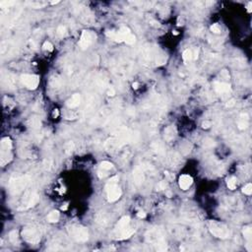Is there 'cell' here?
Returning <instances> with one entry per match:
<instances>
[{
  "label": "cell",
  "mask_w": 252,
  "mask_h": 252,
  "mask_svg": "<svg viewBox=\"0 0 252 252\" xmlns=\"http://www.w3.org/2000/svg\"><path fill=\"white\" fill-rule=\"evenodd\" d=\"M119 180V177L113 176L111 177L105 184V189L107 192V201L108 202H115L121 197V189L117 186V182Z\"/></svg>",
  "instance_id": "6da1fadb"
},
{
  "label": "cell",
  "mask_w": 252,
  "mask_h": 252,
  "mask_svg": "<svg viewBox=\"0 0 252 252\" xmlns=\"http://www.w3.org/2000/svg\"><path fill=\"white\" fill-rule=\"evenodd\" d=\"M209 230L210 232L216 237L220 238H226L230 237V230L224 224H221L219 222L212 221L209 224Z\"/></svg>",
  "instance_id": "7a4b0ae2"
},
{
  "label": "cell",
  "mask_w": 252,
  "mask_h": 252,
  "mask_svg": "<svg viewBox=\"0 0 252 252\" xmlns=\"http://www.w3.org/2000/svg\"><path fill=\"white\" fill-rule=\"evenodd\" d=\"M30 181V177L28 175L25 176L16 177L15 179H12L10 181V191L12 194H18L22 192L25 188L27 187L28 183Z\"/></svg>",
  "instance_id": "3957f363"
},
{
  "label": "cell",
  "mask_w": 252,
  "mask_h": 252,
  "mask_svg": "<svg viewBox=\"0 0 252 252\" xmlns=\"http://www.w3.org/2000/svg\"><path fill=\"white\" fill-rule=\"evenodd\" d=\"M12 149V142L10 138H3L1 141V166H4L11 159L10 152Z\"/></svg>",
  "instance_id": "277c9868"
},
{
  "label": "cell",
  "mask_w": 252,
  "mask_h": 252,
  "mask_svg": "<svg viewBox=\"0 0 252 252\" xmlns=\"http://www.w3.org/2000/svg\"><path fill=\"white\" fill-rule=\"evenodd\" d=\"M21 81L23 84L30 90H36L40 83V77L34 74H24L21 76Z\"/></svg>",
  "instance_id": "5b68a950"
},
{
  "label": "cell",
  "mask_w": 252,
  "mask_h": 252,
  "mask_svg": "<svg viewBox=\"0 0 252 252\" xmlns=\"http://www.w3.org/2000/svg\"><path fill=\"white\" fill-rule=\"evenodd\" d=\"M22 235L25 239L30 243H38L41 239L40 232L36 228H26L22 232Z\"/></svg>",
  "instance_id": "8992f818"
},
{
  "label": "cell",
  "mask_w": 252,
  "mask_h": 252,
  "mask_svg": "<svg viewBox=\"0 0 252 252\" xmlns=\"http://www.w3.org/2000/svg\"><path fill=\"white\" fill-rule=\"evenodd\" d=\"M70 232H71V234L73 235V237L77 240V241L85 242L89 238L88 230L85 228H83V226H72Z\"/></svg>",
  "instance_id": "52a82bcc"
},
{
  "label": "cell",
  "mask_w": 252,
  "mask_h": 252,
  "mask_svg": "<svg viewBox=\"0 0 252 252\" xmlns=\"http://www.w3.org/2000/svg\"><path fill=\"white\" fill-rule=\"evenodd\" d=\"M118 32H119V34H120V36H121L123 41H125V43H128V45H133V43H135V41H136L135 36L131 33V31L127 27L120 28V30Z\"/></svg>",
  "instance_id": "ba28073f"
},
{
  "label": "cell",
  "mask_w": 252,
  "mask_h": 252,
  "mask_svg": "<svg viewBox=\"0 0 252 252\" xmlns=\"http://www.w3.org/2000/svg\"><path fill=\"white\" fill-rule=\"evenodd\" d=\"M92 41H93V38H92V34L90 32L88 31H83L82 34H81V38L79 41V45L82 49H86L91 45Z\"/></svg>",
  "instance_id": "9c48e42d"
},
{
  "label": "cell",
  "mask_w": 252,
  "mask_h": 252,
  "mask_svg": "<svg viewBox=\"0 0 252 252\" xmlns=\"http://www.w3.org/2000/svg\"><path fill=\"white\" fill-rule=\"evenodd\" d=\"M129 225H130V218L128 216L122 217L118 222V224L116 225V228H115V236L118 235L119 233H121L123 230H127L129 228Z\"/></svg>",
  "instance_id": "30bf717a"
},
{
  "label": "cell",
  "mask_w": 252,
  "mask_h": 252,
  "mask_svg": "<svg viewBox=\"0 0 252 252\" xmlns=\"http://www.w3.org/2000/svg\"><path fill=\"white\" fill-rule=\"evenodd\" d=\"M193 183V178L188 174H183L179 177V186L182 190H187Z\"/></svg>",
  "instance_id": "8fae6325"
},
{
  "label": "cell",
  "mask_w": 252,
  "mask_h": 252,
  "mask_svg": "<svg viewBox=\"0 0 252 252\" xmlns=\"http://www.w3.org/2000/svg\"><path fill=\"white\" fill-rule=\"evenodd\" d=\"M214 88L217 93L219 94H226L230 91V85L223 82H216L214 83Z\"/></svg>",
  "instance_id": "7c38bea8"
},
{
  "label": "cell",
  "mask_w": 252,
  "mask_h": 252,
  "mask_svg": "<svg viewBox=\"0 0 252 252\" xmlns=\"http://www.w3.org/2000/svg\"><path fill=\"white\" fill-rule=\"evenodd\" d=\"M81 103V96L79 94H74L68 101L66 105L69 108H75Z\"/></svg>",
  "instance_id": "4fadbf2b"
},
{
  "label": "cell",
  "mask_w": 252,
  "mask_h": 252,
  "mask_svg": "<svg viewBox=\"0 0 252 252\" xmlns=\"http://www.w3.org/2000/svg\"><path fill=\"white\" fill-rule=\"evenodd\" d=\"M105 34H106V36H108V38L110 39V40L116 41V43H121V41H123L121 36H120V34H119V32L107 31L105 33Z\"/></svg>",
  "instance_id": "5bb4252c"
},
{
  "label": "cell",
  "mask_w": 252,
  "mask_h": 252,
  "mask_svg": "<svg viewBox=\"0 0 252 252\" xmlns=\"http://www.w3.org/2000/svg\"><path fill=\"white\" fill-rule=\"evenodd\" d=\"M247 120H248V115H247L246 113H242V114H240V120L238 121V123H237V126H238L239 129L247 128V125H248Z\"/></svg>",
  "instance_id": "9a60e30c"
},
{
  "label": "cell",
  "mask_w": 252,
  "mask_h": 252,
  "mask_svg": "<svg viewBox=\"0 0 252 252\" xmlns=\"http://www.w3.org/2000/svg\"><path fill=\"white\" fill-rule=\"evenodd\" d=\"M59 212L58 211H52L47 215V221L49 223H56L59 220Z\"/></svg>",
  "instance_id": "2e32d148"
},
{
  "label": "cell",
  "mask_w": 252,
  "mask_h": 252,
  "mask_svg": "<svg viewBox=\"0 0 252 252\" xmlns=\"http://www.w3.org/2000/svg\"><path fill=\"white\" fill-rule=\"evenodd\" d=\"M133 176H134V180H135V182L137 184H140L143 182V172L139 168H137V170L134 172Z\"/></svg>",
  "instance_id": "e0dca14e"
},
{
  "label": "cell",
  "mask_w": 252,
  "mask_h": 252,
  "mask_svg": "<svg viewBox=\"0 0 252 252\" xmlns=\"http://www.w3.org/2000/svg\"><path fill=\"white\" fill-rule=\"evenodd\" d=\"M182 58H183L184 61H186V62L190 61V60L193 58V53H192V51H191L190 49L184 50L183 53H182Z\"/></svg>",
  "instance_id": "ac0fdd59"
},
{
  "label": "cell",
  "mask_w": 252,
  "mask_h": 252,
  "mask_svg": "<svg viewBox=\"0 0 252 252\" xmlns=\"http://www.w3.org/2000/svg\"><path fill=\"white\" fill-rule=\"evenodd\" d=\"M236 181L237 179L235 177H230V179H228V187L230 190H234L236 188Z\"/></svg>",
  "instance_id": "d6986e66"
},
{
  "label": "cell",
  "mask_w": 252,
  "mask_h": 252,
  "mask_svg": "<svg viewBox=\"0 0 252 252\" xmlns=\"http://www.w3.org/2000/svg\"><path fill=\"white\" fill-rule=\"evenodd\" d=\"M9 239L12 243L16 244L18 242V232L17 230H12L9 233Z\"/></svg>",
  "instance_id": "ffe728a7"
},
{
  "label": "cell",
  "mask_w": 252,
  "mask_h": 252,
  "mask_svg": "<svg viewBox=\"0 0 252 252\" xmlns=\"http://www.w3.org/2000/svg\"><path fill=\"white\" fill-rule=\"evenodd\" d=\"M242 233H243L244 237L247 239V240H250L251 239V236H252V230L250 228H244L243 230H242Z\"/></svg>",
  "instance_id": "44dd1931"
},
{
  "label": "cell",
  "mask_w": 252,
  "mask_h": 252,
  "mask_svg": "<svg viewBox=\"0 0 252 252\" xmlns=\"http://www.w3.org/2000/svg\"><path fill=\"white\" fill-rule=\"evenodd\" d=\"M101 168L103 170H109L110 168H112V163H109V161H105L101 163Z\"/></svg>",
  "instance_id": "7402d4cb"
},
{
  "label": "cell",
  "mask_w": 252,
  "mask_h": 252,
  "mask_svg": "<svg viewBox=\"0 0 252 252\" xmlns=\"http://www.w3.org/2000/svg\"><path fill=\"white\" fill-rule=\"evenodd\" d=\"M242 192H243L244 194H246V195H251V193H252V184H250V183L246 184V185L242 188Z\"/></svg>",
  "instance_id": "603a6c76"
},
{
  "label": "cell",
  "mask_w": 252,
  "mask_h": 252,
  "mask_svg": "<svg viewBox=\"0 0 252 252\" xmlns=\"http://www.w3.org/2000/svg\"><path fill=\"white\" fill-rule=\"evenodd\" d=\"M56 32H57V34H58L59 36H65V34H66V27L62 26V25H61V26H59L58 28H57Z\"/></svg>",
  "instance_id": "cb8c5ba5"
},
{
  "label": "cell",
  "mask_w": 252,
  "mask_h": 252,
  "mask_svg": "<svg viewBox=\"0 0 252 252\" xmlns=\"http://www.w3.org/2000/svg\"><path fill=\"white\" fill-rule=\"evenodd\" d=\"M43 48L45 50H47V51H52L53 45H52L51 43H49V41H45V43H43Z\"/></svg>",
  "instance_id": "d4e9b609"
},
{
  "label": "cell",
  "mask_w": 252,
  "mask_h": 252,
  "mask_svg": "<svg viewBox=\"0 0 252 252\" xmlns=\"http://www.w3.org/2000/svg\"><path fill=\"white\" fill-rule=\"evenodd\" d=\"M211 31L214 34H220V33H221V31H222V29H221V27H220L218 24H213L211 26Z\"/></svg>",
  "instance_id": "484cf974"
},
{
  "label": "cell",
  "mask_w": 252,
  "mask_h": 252,
  "mask_svg": "<svg viewBox=\"0 0 252 252\" xmlns=\"http://www.w3.org/2000/svg\"><path fill=\"white\" fill-rule=\"evenodd\" d=\"M73 149H74V144L72 142H69V143H67V144L65 145V150H66L67 153L72 152Z\"/></svg>",
  "instance_id": "4316f807"
},
{
  "label": "cell",
  "mask_w": 252,
  "mask_h": 252,
  "mask_svg": "<svg viewBox=\"0 0 252 252\" xmlns=\"http://www.w3.org/2000/svg\"><path fill=\"white\" fill-rule=\"evenodd\" d=\"M166 188V181H161L159 183V190H163Z\"/></svg>",
  "instance_id": "83f0119b"
},
{
  "label": "cell",
  "mask_w": 252,
  "mask_h": 252,
  "mask_svg": "<svg viewBox=\"0 0 252 252\" xmlns=\"http://www.w3.org/2000/svg\"><path fill=\"white\" fill-rule=\"evenodd\" d=\"M210 126H211V122H209V121H205V122H203V123H202L203 128H209Z\"/></svg>",
  "instance_id": "f1b7e54d"
},
{
  "label": "cell",
  "mask_w": 252,
  "mask_h": 252,
  "mask_svg": "<svg viewBox=\"0 0 252 252\" xmlns=\"http://www.w3.org/2000/svg\"><path fill=\"white\" fill-rule=\"evenodd\" d=\"M234 105V100H230V101H228V103H226V106L228 107H230V106Z\"/></svg>",
  "instance_id": "f546056e"
},
{
  "label": "cell",
  "mask_w": 252,
  "mask_h": 252,
  "mask_svg": "<svg viewBox=\"0 0 252 252\" xmlns=\"http://www.w3.org/2000/svg\"><path fill=\"white\" fill-rule=\"evenodd\" d=\"M137 216L139 217V218H145V217H146V214H145V213L143 212V211H140L137 214Z\"/></svg>",
  "instance_id": "4dcf8cb0"
},
{
  "label": "cell",
  "mask_w": 252,
  "mask_h": 252,
  "mask_svg": "<svg viewBox=\"0 0 252 252\" xmlns=\"http://www.w3.org/2000/svg\"><path fill=\"white\" fill-rule=\"evenodd\" d=\"M107 94H108V96H114L115 92H114V90H113L112 88H111V89L108 90V93Z\"/></svg>",
  "instance_id": "1f68e13d"
},
{
  "label": "cell",
  "mask_w": 252,
  "mask_h": 252,
  "mask_svg": "<svg viewBox=\"0 0 252 252\" xmlns=\"http://www.w3.org/2000/svg\"><path fill=\"white\" fill-rule=\"evenodd\" d=\"M251 7H252V2H248V6H247V11L248 13H251Z\"/></svg>",
  "instance_id": "d6a6232c"
},
{
  "label": "cell",
  "mask_w": 252,
  "mask_h": 252,
  "mask_svg": "<svg viewBox=\"0 0 252 252\" xmlns=\"http://www.w3.org/2000/svg\"><path fill=\"white\" fill-rule=\"evenodd\" d=\"M132 86H133V89H138V83H134Z\"/></svg>",
  "instance_id": "836d02e7"
},
{
  "label": "cell",
  "mask_w": 252,
  "mask_h": 252,
  "mask_svg": "<svg viewBox=\"0 0 252 252\" xmlns=\"http://www.w3.org/2000/svg\"><path fill=\"white\" fill-rule=\"evenodd\" d=\"M166 195H168V197H172V192H170V191H168V192H166Z\"/></svg>",
  "instance_id": "e575fe53"
},
{
  "label": "cell",
  "mask_w": 252,
  "mask_h": 252,
  "mask_svg": "<svg viewBox=\"0 0 252 252\" xmlns=\"http://www.w3.org/2000/svg\"><path fill=\"white\" fill-rule=\"evenodd\" d=\"M58 2H59V1H52V2H51V4H52V5H53V4H57V3H58Z\"/></svg>",
  "instance_id": "d590c367"
}]
</instances>
